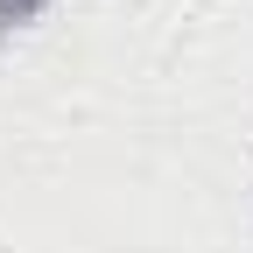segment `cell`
<instances>
[{
    "instance_id": "cell-1",
    "label": "cell",
    "mask_w": 253,
    "mask_h": 253,
    "mask_svg": "<svg viewBox=\"0 0 253 253\" xmlns=\"http://www.w3.org/2000/svg\"><path fill=\"white\" fill-rule=\"evenodd\" d=\"M42 14H49V0H0V42L21 36V28H36Z\"/></svg>"
}]
</instances>
